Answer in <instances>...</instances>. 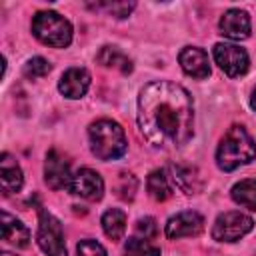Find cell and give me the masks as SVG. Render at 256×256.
Wrapping results in <instances>:
<instances>
[{
    "mask_svg": "<svg viewBox=\"0 0 256 256\" xmlns=\"http://www.w3.org/2000/svg\"><path fill=\"white\" fill-rule=\"evenodd\" d=\"M134 176L132 174H120V184H118V196L124 200H132L134 196L128 192V182H132Z\"/></svg>",
    "mask_w": 256,
    "mask_h": 256,
    "instance_id": "cell-26",
    "label": "cell"
},
{
    "mask_svg": "<svg viewBox=\"0 0 256 256\" xmlns=\"http://www.w3.org/2000/svg\"><path fill=\"white\" fill-rule=\"evenodd\" d=\"M76 252H78V256H108L104 246L100 242H96V240H90V238L88 240H80L78 246H76Z\"/></svg>",
    "mask_w": 256,
    "mask_h": 256,
    "instance_id": "cell-23",
    "label": "cell"
},
{
    "mask_svg": "<svg viewBox=\"0 0 256 256\" xmlns=\"http://www.w3.org/2000/svg\"><path fill=\"white\" fill-rule=\"evenodd\" d=\"M0 184L4 194H14L22 188L24 184V176H22V168L18 166V162L10 156V154H2L0 158Z\"/></svg>",
    "mask_w": 256,
    "mask_h": 256,
    "instance_id": "cell-14",
    "label": "cell"
},
{
    "mask_svg": "<svg viewBox=\"0 0 256 256\" xmlns=\"http://www.w3.org/2000/svg\"><path fill=\"white\" fill-rule=\"evenodd\" d=\"M38 246L46 256H68L64 244V230L60 220L48 210H38Z\"/></svg>",
    "mask_w": 256,
    "mask_h": 256,
    "instance_id": "cell-5",
    "label": "cell"
},
{
    "mask_svg": "<svg viewBox=\"0 0 256 256\" xmlns=\"http://www.w3.org/2000/svg\"><path fill=\"white\" fill-rule=\"evenodd\" d=\"M74 196H80L84 200H90V202H98L104 194V180L102 176L92 170V168H80L74 176H72V182H70V188H68Z\"/></svg>",
    "mask_w": 256,
    "mask_h": 256,
    "instance_id": "cell-8",
    "label": "cell"
},
{
    "mask_svg": "<svg viewBox=\"0 0 256 256\" xmlns=\"http://www.w3.org/2000/svg\"><path fill=\"white\" fill-rule=\"evenodd\" d=\"M124 256H160V248L146 238L132 236L124 244Z\"/></svg>",
    "mask_w": 256,
    "mask_h": 256,
    "instance_id": "cell-21",
    "label": "cell"
},
{
    "mask_svg": "<svg viewBox=\"0 0 256 256\" xmlns=\"http://www.w3.org/2000/svg\"><path fill=\"white\" fill-rule=\"evenodd\" d=\"M146 190L150 194V198H154L156 202H164L172 196V186L168 182V176L164 170H154L148 174L146 180Z\"/></svg>",
    "mask_w": 256,
    "mask_h": 256,
    "instance_id": "cell-19",
    "label": "cell"
},
{
    "mask_svg": "<svg viewBox=\"0 0 256 256\" xmlns=\"http://www.w3.org/2000/svg\"><path fill=\"white\" fill-rule=\"evenodd\" d=\"M202 230H204V218L194 210H186V212L172 216L164 228L170 240H178L184 236H198Z\"/></svg>",
    "mask_w": 256,
    "mask_h": 256,
    "instance_id": "cell-10",
    "label": "cell"
},
{
    "mask_svg": "<svg viewBox=\"0 0 256 256\" xmlns=\"http://www.w3.org/2000/svg\"><path fill=\"white\" fill-rule=\"evenodd\" d=\"M88 88H90V72L80 66L68 68L58 82V90L70 100L82 98L88 92Z\"/></svg>",
    "mask_w": 256,
    "mask_h": 256,
    "instance_id": "cell-13",
    "label": "cell"
},
{
    "mask_svg": "<svg viewBox=\"0 0 256 256\" xmlns=\"http://www.w3.org/2000/svg\"><path fill=\"white\" fill-rule=\"evenodd\" d=\"M134 6H136L134 2H114V4H98L96 8H104L110 14H114L116 18H126Z\"/></svg>",
    "mask_w": 256,
    "mask_h": 256,
    "instance_id": "cell-25",
    "label": "cell"
},
{
    "mask_svg": "<svg viewBox=\"0 0 256 256\" xmlns=\"http://www.w3.org/2000/svg\"><path fill=\"white\" fill-rule=\"evenodd\" d=\"M230 194H232V200L242 208L256 210V178H246L236 182Z\"/></svg>",
    "mask_w": 256,
    "mask_h": 256,
    "instance_id": "cell-20",
    "label": "cell"
},
{
    "mask_svg": "<svg viewBox=\"0 0 256 256\" xmlns=\"http://www.w3.org/2000/svg\"><path fill=\"white\" fill-rule=\"evenodd\" d=\"M170 176L172 182L184 192V194H196V190L200 188V180L196 176V170L190 166H170Z\"/></svg>",
    "mask_w": 256,
    "mask_h": 256,
    "instance_id": "cell-18",
    "label": "cell"
},
{
    "mask_svg": "<svg viewBox=\"0 0 256 256\" xmlns=\"http://www.w3.org/2000/svg\"><path fill=\"white\" fill-rule=\"evenodd\" d=\"M44 180L52 190H62V188H70L72 182V174H70V164L68 160L58 152V150H50L46 154V162H44Z\"/></svg>",
    "mask_w": 256,
    "mask_h": 256,
    "instance_id": "cell-9",
    "label": "cell"
},
{
    "mask_svg": "<svg viewBox=\"0 0 256 256\" xmlns=\"http://www.w3.org/2000/svg\"><path fill=\"white\" fill-rule=\"evenodd\" d=\"M250 106L256 110V88L252 90V96H250Z\"/></svg>",
    "mask_w": 256,
    "mask_h": 256,
    "instance_id": "cell-27",
    "label": "cell"
},
{
    "mask_svg": "<svg viewBox=\"0 0 256 256\" xmlns=\"http://www.w3.org/2000/svg\"><path fill=\"white\" fill-rule=\"evenodd\" d=\"M254 228V220L244 212H224L214 220L212 238L218 242H236Z\"/></svg>",
    "mask_w": 256,
    "mask_h": 256,
    "instance_id": "cell-6",
    "label": "cell"
},
{
    "mask_svg": "<svg viewBox=\"0 0 256 256\" xmlns=\"http://www.w3.org/2000/svg\"><path fill=\"white\" fill-rule=\"evenodd\" d=\"M158 228H156V220L146 216V218H140L136 222V236L138 238H146V240H152L156 236Z\"/></svg>",
    "mask_w": 256,
    "mask_h": 256,
    "instance_id": "cell-24",
    "label": "cell"
},
{
    "mask_svg": "<svg viewBox=\"0 0 256 256\" xmlns=\"http://www.w3.org/2000/svg\"><path fill=\"white\" fill-rule=\"evenodd\" d=\"M2 240L16 248H26L30 242V230L6 210H2Z\"/></svg>",
    "mask_w": 256,
    "mask_h": 256,
    "instance_id": "cell-15",
    "label": "cell"
},
{
    "mask_svg": "<svg viewBox=\"0 0 256 256\" xmlns=\"http://www.w3.org/2000/svg\"><path fill=\"white\" fill-rule=\"evenodd\" d=\"M102 230L112 242L122 240V236L126 232V214L122 210H118V208L106 210L102 214Z\"/></svg>",
    "mask_w": 256,
    "mask_h": 256,
    "instance_id": "cell-17",
    "label": "cell"
},
{
    "mask_svg": "<svg viewBox=\"0 0 256 256\" xmlns=\"http://www.w3.org/2000/svg\"><path fill=\"white\" fill-rule=\"evenodd\" d=\"M138 128L156 148H180L194 134V102L176 82L156 80L138 96Z\"/></svg>",
    "mask_w": 256,
    "mask_h": 256,
    "instance_id": "cell-1",
    "label": "cell"
},
{
    "mask_svg": "<svg viewBox=\"0 0 256 256\" xmlns=\"http://www.w3.org/2000/svg\"><path fill=\"white\" fill-rule=\"evenodd\" d=\"M50 70H52L50 62H48L46 58H42V56H34V58H30V60L24 64V76H26V78H32V80L44 78Z\"/></svg>",
    "mask_w": 256,
    "mask_h": 256,
    "instance_id": "cell-22",
    "label": "cell"
},
{
    "mask_svg": "<svg viewBox=\"0 0 256 256\" xmlns=\"http://www.w3.org/2000/svg\"><path fill=\"white\" fill-rule=\"evenodd\" d=\"M32 34L46 46L66 48L72 42V24L58 12L42 10L32 18Z\"/></svg>",
    "mask_w": 256,
    "mask_h": 256,
    "instance_id": "cell-4",
    "label": "cell"
},
{
    "mask_svg": "<svg viewBox=\"0 0 256 256\" xmlns=\"http://www.w3.org/2000/svg\"><path fill=\"white\" fill-rule=\"evenodd\" d=\"M96 60L104 68H114V70H120L122 74H130L132 72V60L124 52H120L118 48H114V46H104L98 52Z\"/></svg>",
    "mask_w": 256,
    "mask_h": 256,
    "instance_id": "cell-16",
    "label": "cell"
},
{
    "mask_svg": "<svg viewBox=\"0 0 256 256\" xmlns=\"http://www.w3.org/2000/svg\"><path fill=\"white\" fill-rule=\"evenodd\" d=\"M256 158V144L252 136L242 126H232L222 136L218 150H216V162L224 172H232L238 166L250 164Z\"/></svg>",
    "mask_w": 256,
    "mask_h": 256,
    "instance_id": "cell-2",
    "label": "cell"
},
{
    "mask_svg": "<svg viewBox=\"0 0 256 256\" xmlns=\"http://www.w3.org/2000/svg\"><path fill=\"white\" fill-rule=\"evenodd\" d=\"M0 256H16V254H10V252H2Z\"/></svg>",
    "mask_w": 256,
    "mask_h": 256,
    "instance_id": "cell-28",
    "label": "cell"
},
{
    "mask_svg": "<svg viewBox=\"0 0 256 256\" xmlns=\"http://www.w3.org/2000/svg\"><path fill=\"white\" fill-rule=\"evenodd\" d=\"M88 140L92 154L100 160H116L124 156L128 148L124 128L110 118H100L92 122L88 128Z\"/></svg>",
    "mask_w": 256,
    "mask_h": 256,
    "instance_id": "cell-3",
    "label": "cell"
},
{
    "mask_svg": "<svg viewBox=\"0 0 256 256\" xmlns=\"http://www.w3.org/2000/svg\"><path fill=\"white\" fill-rule=\"evenodd\" d=\"M250 16L240 8H230L220 18V34L230 40H244L250 36Z\"/></svg>",
    "mask_w": 256,
    "mask_h": 256,
    "instance_id": "cell-12",
    "label": "cell"
},
{
    "mask_svg": "<svg viewBox=\"0 0 256 256\" xmlns=\"http://www.w3.org/2000/svg\"><path fill=\"white\" fill-rule=\"evenodd\" d=\"M178 62L182 66V70L196 78V80H204L210 76V60H208V54L198 48V46H186L180 50L178 54Z\"/></svg>",
    "mask_w": 256,
    "mask_h": 256,
    "instance_id": "cell-11",
    "label": "cell"
},
{
    "mask_svg": "<svg viewBox=\"0 0 256 256\" xmlns=\"http://www.w3.org/2000/svg\"><path fill=\"white\" fill-rule=\"evenodd\" d=\"M212 56H214V62L220 66V70L230 78H238L248 72L250 58H248L246 50L236 44L218 42L212 50Z\"/></svg>",
    "mask_w": 256,
    "mask_h": 256,
    "instance_id": "cell-7",
    "label": "cell"
}]
</instances>
